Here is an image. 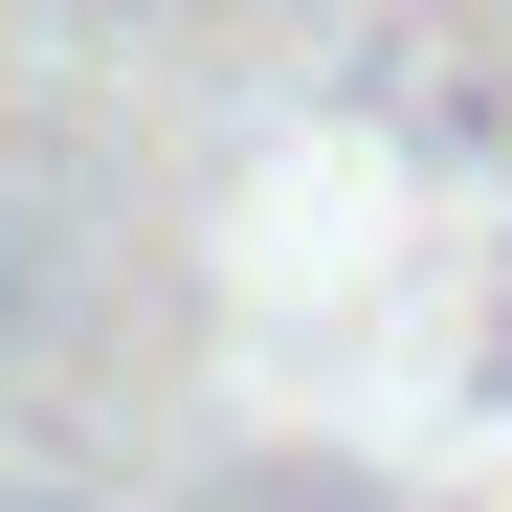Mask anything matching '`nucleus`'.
I'll return each instance as SVG.
<instances>
[{
    "label": "nucleus",
    "instance_id": "1",
    "mask_svg": "<svg viewBox=\"0 0 512 512\" xmlns=\"http://www.w3.org/2000/svg\"><path fill=\"white\" fill-rule=\"evenodd\" d=\"M0 334H23V223H0Z\"/></svg>",
    "mask_w": 512,
    "mask_h": 512
},
{
    "label": "nucleus",
    "instance_id": "2",
    "mask_svg": "<svg viewBox=\"0 0 512 512\" xmlns=\"http://www.w3.org/2000/svg\"><path fill=\"white\" fill-rule=\"evenodd\" d=\"M0 512H112V490H0Z\"/></svg>",
    "mask_w": 512,
    "mask_h": 512
}]
</instances>
